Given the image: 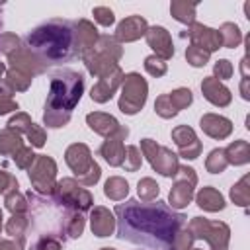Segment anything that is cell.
Segmentation results:
<instances>
[{"label":"cell","mask_w":250,"mask_h":250,"mask_svg":"<svg viewBox=\"0 0 250 250\" xmlns=\"http://www.w3.org/2000/svg\"><path fill=\"white\" fill-rule=\"evenodd\" d=\"M25 47L47 66L70 62L80 55L78 21L53 18L33 27L25 39Z\"/></svg>","instance_id":"cell-2"},{"label":"cell","mask_w":250,"mask_h":250,"mask_svg":"<svg viewBox=\"0 0 250 250\" xmlns=\"http://www.w3.org/2000/svg\"><path fill=\"white\" fill-rule=\"evenodd\" d=\"M119 215V238L154 250H170L186 215L170 209L164 201L139 205L129 201L115 207Z\"/></svg>","instance_id":"cell-1"}]
</instances>
